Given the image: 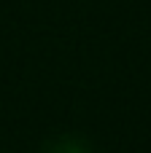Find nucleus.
<instances>
[{"label":"nucleus","instance_id":"f257e3e1","mask_svg":"<svg viewBox=\"0 0 151 153\" xmlns=\"http://www.w3.org/2000/svg\"><path fill=\"white\" fill-rule=\"evenodd\" d=\"M43 153H92V148L81 140V137H70V134H62V137H54L43 145Z\"/></svg>","mask_w":151,"mask_h":153}]
</instances>
